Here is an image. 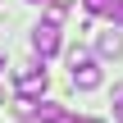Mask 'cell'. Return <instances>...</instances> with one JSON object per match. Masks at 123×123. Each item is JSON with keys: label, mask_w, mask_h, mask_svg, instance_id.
I'll return each instance as SVG.
<instances>
[{"label": "cell", "mask_w": 123, "mask_h": 123, "mask_svg": "<svg viewBox=\"0 0 123 123\" xmlns=\"http://www.w3.org/2000/svg\"><path fill=\"white\" fill-rule=\"evenodd\" d=\"M68 78H73L78 91H96V87H100V55L68 50Z\"/></svg>", "instance_id": "1"}, {"label": "cell", "mask_w": 123, "mask_h": 123, "mask_svg": "<svg viewBox=\"0 0 123 123\" xmlns=\"http://www.w3.org/2000/svg\"><path fill=\"white\" fill-rule=\"evenodd\" d=\"M32 50L41 55V59H50V55H59V23H37L32 27Z\"/></svg>", "instance_id": "2"}, {"label": "cell", "mask_w": 123, "mask_h": 123, "mask_svg": "<svg viewBox=\"0 0 123 123\" xmlns=\"http://www.w3.org/2000/svg\"><path fill=\"white\" fill-rule=\"evenodd\" d=\"M46 82H50V78H46V68H41V64H23V68L14 73L18 96H41V91H46Z\"/></svg>", "instance_id": "3"}, {"label": "cell", "mask_w": 123, "mask_h": 123, "mask_svg": "<svg viewBox=\"0 0 123 123\" xmlns=\"http://www.w3.org/2000/svg\"><path fill=\"white\" fill-rule=\"evenodd\" d=\"M96 55H100V59H119V55H123V27L110 23V32L96 37Z\"/></svg>", "instance_id": "4"}, {"label": "cell", "mask_w": 123, "mask_h": 123, "mask_svg": "<svg viewBox=\"0 0 123 123\" xmlns=\"http://www.w3.org/2000/svg\"><path fill=\"white\" fill-rule=\"evenodd\" d=\"M37 123H78L64 105H55V100H41L37 105Z\"/></svg>", "instance_id": "5"}, {"label": "cell", "mask_w": 123, "mask_h": 123, "mask_svg": "<svg viewBox=\"0 0 123 123\" xmlns=\"http://www.w3.org/2000/svg\"><path fill=\"white\" fill-rule=\"evenodd\" d=\"M82 9H87V14H110L114 0H82Z\"/></svg>", "instance_id": "6"}, {"label": "cell", "mask_w": 123, "mask_h": 123, "mask_svg": "<svg viewBox=\"0 0 123 123\" xmlns=\"http://www.w3.org/2000/svg\"><path fill=\"white\" fill-rule=\"evenodd\" d=\"M105 18H110V23H114V27H123V0H114V9H110V14H105Z\"/></svg>", "instance_id": "7"}, {"label": "cell", "mask_w": 123, "mask_h": 123, "mask_svg": "<svg viewBox=\"0 0 123 123\" xmlns=\"http://www.w3.org/2000/svg\"><path fill=\"white\" fill-rule=\"evenodd\" d=\"M114 119H119V123H123V100H119V105H114Z\"/></svg>", "instance_id": "8"}, {"label": "cell", "mask_w": 123, "mask_h": 123, "mask_svg": "<svg viewBox=\"0 0 123 123\" xmlns=\"http://www.w3.org/2000/svg\"><path fill=\"white\" fill-rule=\"evenodd\" d=\"M114 100H123V82H119V87H114Z\"/></svg>", "instance_id": "9"}, {"label": "cell", "mask_w": 123, "mask_h": 123, "mask_svg": "<svg viewBox=\"0 0 123 123\" xmlns=\"http://www.w3.org/2000/svg\"><path fill=\"white\" fill-rule=\"evenodd\" d=\"M50 5H64V9H68V5H73V0H50Z\"/></svg>", "instance_id": "10"}, {"label": "cell", "mask_w": 123, "mask_h": 123, "mask_svg": "<svg viewBox=\"0 0 123 123\" xmlns=\"http://www.w3.org/2000/svg\"><path fill=\"white\" fill-rule=\"evenodd\" d=\"M78 123H105V119H78Z\"/></svg>", "instance_id": "11"}, {"label": "cell", "mask_w": 123, "mask_h": 123, "mask_svg": "<svg viewBox=\"0 0 123 123\" xmlns=\"http://www.w3.org/2000/svg\"><path fill=\"white\" fill-rule=\"evenodd\" d=\"M0 73H5V59H0Z\"/></svg>", "instance_id": "12"}, {"label": "cell", "mask_w": 123, "mask_h": 123, "mask_svg": "<svg viewBox=\"0 0 123 123\" xmlns=\"http://www.w3.org/2000/svg\"><path fill=\"white\" fill-rule=\"evenodd\" d=\"M32 5H46V0H32Z\"/></svg>", "instance_id": "13"}]
</instances>
